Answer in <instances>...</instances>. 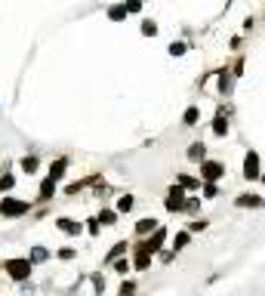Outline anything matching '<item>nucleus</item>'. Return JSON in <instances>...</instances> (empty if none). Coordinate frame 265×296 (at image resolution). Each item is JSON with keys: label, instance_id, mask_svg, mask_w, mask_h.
<instances>
[{"label": "nucleus", "instance_id": "1", "mask_svg": "<svg viewBox=\"0 0 265 296\" xmlns=\"http://www.w3.org/2000/svg\"><path fill=\"white\" fill-rule=\"evenodd\" d=\"M31 259L28 256H13V259H4V272L13 278V281H28V275H31Z\"/></svg>", "mask_w": 265, "mask_h": 296}, {"label": "nucleus", "instance_id": "2", "mask_svg": "<svg viewBox=\"0 0 265 296\" xmlns=\"http://www.w3.org/2000/svg\"><path fill=\"white\" fill-rule=\"evenodd\" d=\"M164 207H167L170 213H182V210H188V201H185V189H182V185H170V189H167Z\"/></svg>", "mask_w": 265, "mask_h": 296}, {"label": "nucleus", "instance_id": "3", "mask_svg": "<svg viewBox=\"0 0 265 296\" xmlns=\"http://www.w3.org/2000/svg\"><path fill=\"white\" fill-rule=\"evenodd\" d=\"M164 241H167V229H158L155 235H148V238H142L133 250H139V253H148V256H155L161 247H164Z\"/></svg>", "mask_w": 265, "mask_h": 296}, {"label": "nucleus", "instance_id": "4", "mask_svg": "<svg viewBox=\"0 0 265 296\" xmlns=\"http://www.w3.org/2000/svg\"><path fill=\"white\" fill-rule=\"evenodd\" d=\"M28 210H31V201H19V198H4L0 201V216H7V219L25 216Z\"/></svg>", "mask_w": 265, "mask_h": 296}, {"label": "nucleus", "instance_id": "5", "mask_svg": "<svg viewBox=\"0 0 265 296\" xmlns=\"http://www.w3.org/2000/svg\"><path fill=\"white\" fill-rule=\"evenodd\" d=\"M244 179H262V161H259V152H253V148H250V152L244 155Z\"/></svg>", "mask_w": 265, "mask_h": 296}, {"label": "nucleus", "instance_id": "6", "mask_svg": "<svg viewBox=\"0 0 265 296\" xmlns=\"http://www.w3.org/2000/svg\"><path fill=\"white\" fill-rule=\"evenodd\" d=\"M225 176V167L219 161H204L201 164V182H219Z\"/></svg>", "mask_w": 265, "mask_h": 296}, {"label": "nucleus", "instance_id": "7", "mask_svg": "<svg viewBox=\"0 0 265 296\" xmlns=\"http://www.w3.org/2000/svg\"><path fill=\"white\" fill-rule=\"evenodd\" d=\"M161 226H158V219H151V216H142L139 222H136V235L139 238H148V235H155Z\"/></svg>", "mask_w": 265, "mask_h": 296}, {"label": "nucleus", "instance_id": "8", "mask_svg": "<svg viewBox=\"0 0 265 296\" xmlns=\"http://www.w3.org/2000/svg\"><path fill=\"white\" fill-rule=\"evenodd\" d=\"M56 226H59V232H65V235H81V222L78 219H71V216H62V219H56Z\"/></svg>", "mask_w": 265, "mask_h": 296}, {"label": "nucleus", "instance_id": "9", "mask_svg": "<svg viewBox=\"0 0 265 296\" xmlns=\"http://www.w3.org/2000/svg\"><path fill=\"white\" fill-rule=\"evenodd\" d=\"M130 250H133V247H130L127 241H118L115 247L108 250V256H105V263H108V266H111V263H118V259H124V253H130Z\"/></svg>", "mask_w": 265, "mask_h": 296}, {"label": "nucleus", "instance_id": "10", "mask_svg": "<svg viewBox=\"0 0 265 296\" xmlns=\"http://www.w3.org/2000/svg\"><path fill=\"white\" fill-rule=\"evenodd\" d=\"M188 161L204 164V161H207V145H204V142H192V145H188Z\"/></svg>", "mask_w": 265, "mask_h": 296}, {"label": "nucleus", "instance_id": "11", "mask_svg": "<svg viewBox=\"0 0 265 296\" xmlns=\"http://www.w3.org/2000/svg\"><path fill=\"white\" fill-rule=\"evenodd\" d=\"M265 198L262 195H238L235 198V207H262Z\"/></svg>", "mask_w": 265, "mask_h": 296}, {"label": "nucleus", "instance_id": "12", "mask_svg": "<svg viewBox=\"0 0 265 296\" xmlns=\"http://www.w3.org/2000/svg\"><path fill=\"white\" fill-rule=\"evenodd\" d=\"M37 195H41V201H53V198H56V179L47 176V179L41 182V192H37Z\"/></svg>", "mask_w": 265, "mask_h": 296}, {"label": "nucleus", "instance_id": "13", "mask_svg": "<svg viewBox=\"0 0 265 296\" xmlns=\"http://www.w3.org/2000/svg\"><path fill=\"white\" fill-rule=\"evenodd\" d=\"M65 170H68V158H59V161H56V164H50V173H47V176H50V179H56V182H59V179H62V176H65Z\"/></svg>", "mask_w": 265, "mask_h": 296}, {"label": "nucleus", "instance_id": "14", "mask_svg": "<svg viewBox=\"0 0 265 296\" xmlns=\"http://www.w3.org/2000/svg\"><path fill=\"white\" fill-rule=\"evenodd\" d=\"M148 266H151V256H148V253L133 250V269H136V272H145Z\"/></svg>", "mask_w": 265, "mask_h": 296}, {"label": "nucleus", "instance_id": "15", "mask_svg": "<svg viewBox=\"0 0 265 296\" xmlns=\"http://www.w3.org/2000/svg\"><path fill=\"white\" fill-rule=\"evenodd\" d=\"M213 133H216V136H225V133H229V118H225L222 111L213 118Z\"/></svg>", "mask_w": 265, "mask_h": 296}, {"label": "nucleus", "instance_id": "16", "mask_svg": "<svg viewBox=\"0 0 265 296\" xmlns=\"http://www.w3.org/2000/svg\"><path fill=\"white\" fill-rule=\"evenodd\" d=\"M198 118H201V111H198V105H192V108H185L182 124H185V127H195V124H198Z\"/></svg>", "mask_w": 265, "mask_h": 296}, {"label": "nucleus", "instance_id": "17", "mask_svg": "<svg viewBox=\"0 0 265 296\" xmlns=\"http://www.w3.org/2000/svg\"><path fill=\"white\" fill-rule=\"evenodd\" d=\"M127 16H130V13H127L124 4H118V7H111V10H108V19H111V22H124Z\"/></svg>", "mask_w": 265, "mask_h": 296}, {"label": "nucleus", "instance_id": "18", "mask_svg": "<svg viewBox=\"0 0 265 296\" xmlns=\"http://www.w3.org/2000/svg\"><path fill=\"white\" fill-rule=\"evenodd\" d=\"M176 185H182L185 192L188 189H201V179H195V176H176Z\"/></svg>", "mask_w": 265, "mask_h": 296}, {"label": "nucleus", "instance_id": "19", "mask_svg": "<svg viewBox=\"0 0 265 296\" xmlns=\"http://www.w3.org/2000/svg\"><path fill=\"white\" fill-rule=\"evenodd\" d=\"M96 219L102 222V226H115V222H118V210H102Z\"/></svg>", "mask_w": 265, "mask_h": 296}, {"label": "nucleus", "instance_id": "20", "mask_svg": "<svg viewBox=\"0 0 265 296\" xmlns=\"http://www.w3.org/2000/svg\"><path fill=\"white\" fill-rule=\"evenodd\" d=\"M28 259H31V266H34V263H44V259H50V250H47V247H34Z\"/></svg>", "mask_w": 265, "mask_h": 296}, {"label": "nucleus", "instance_id": "21", "mask_svg": "<svg viewBox=\"0 0 265 296\" xmlns=\"http://www.w3.org/2000/svg\"><path fill=\"white\" fill-rule=\"evenodd\" d=\"M188 241H192V232H179V235L173 238V253L182 250V247H188Z\"/></svg>", "mask_w": 265, "mask_h": 296}, {"label": "nucleus", "instance_id": "22", "mask_svg": "<svg viewBox=\"0 0 265 296\" xmlns=\"http://www.w3.org/2000/svg\"><path fill=\"white\" fill-rule=\"evenodd\" d=\"M133 204H136V198H133V195L118 198V213H130V210H133Z\"/></svg>", "mask_w": 265, "mask_h": 296}, {"label": "nucleus", "instance_id": "23", "mask_svg": "<svg viewBox=\"0 0 265 296\" xmlns=\"http://www.w3.org/2000/svg\"><path fill=\"white\" fill-rule=\"evenodd\" d=\"M142 34H145V37H155V34H158V22H155V19H145V22H142Z\"/></svg>", "mask_w": 265, "mask_h": 296}, {"label": "nucleus", "instance_id": "24", "mask_svg": "<svg viewBox=\"0 0 265 296\" xmlns=\"http://www.w3.org/2000/svg\"><path fill=\"white\" fill-rule=\"evenodd\" d=\"M188 53V44L185 41H173L170 44V56H185Z\"/></svg>", "mask_w": 265, "mask_h": 296}, {"label": "nucleus", "instance_id": "25", "mask_svg": "<svg viewBox=\"0 0 265 296\" xmlns=\"http://www.w3.org/2000/svg\"><path fill=\"white\" fill-rule=\"evenodd\" d=\"M111 266H115V272H118V275L133 272V263H130V259H118V263H111Z\"/></svg>", "mask_w": 265, "mask_h": 296}, {"label": "nucleus", "instance_id": "26", "mask_svg": "<svg viewBox=\"0 0 265 296\" xmlns=\"http://www.w3.org/2000/svg\"><path fill=\"white\" fill-rule=\"evenodd\" d=\"M22 170H25V173H34V170H37V158H34V155L22 158Z\"/></svg>", "mask_w": 265, "mask_h": 296}, {"label": "nucleus", "instance_id": "27", "mask_svg": "<svg viewBox=\"0 0 265 296\" xmlns=\"http://www.w3.org/2000/svg\"><path fill=\"white\" fill-rule=\"evenodd\" d=\"M133 293H136V281H124L118 290V296H133Z\"/></svg>", "mask_w": 265, "mask_h": 296}, {"label": "nucleus", "instance_id": "28", "mask_svg": "<svg viewBox=\"0 0 265 296\" xmlns=\"http://www.w3.org/2000/svg\"><path fill=\"white\" fill-rule=\"evenodd\" d=\"M13 185H16V179H13L10 173H7V176H0V192H10Z\"/></svg>", "mask_w": 265, "mask_h": 296}, {"label": "nucleus", "instance_id": "29", "mask_svg": "<svg viewBox=\"0 0 265 296\" xmlns=\"http://www.w3.org/2000/svg\"><path fill=\"white\" fill-rule=\"evenodd\" d=\"M124 7H127V13H139L142 10V0H124Z\"/></svg>", "mask_w": 265, "mask_h": 296}, {"label": "nucleus", "instance_id": "30", "mask_svg": "<svg viewBox=\"0 0 265 296\" xmlns=\"http://www.w3.org/2000/svg\"><path fill=\"white\" fill-rule=\"evenodd\" d=\"M204 195H207V198H216V195H219L216 182H204Z\"/></svg>", "mask_w": 265, "mask_h": 296}, {"label": "nucleus", "instance_id": "31", "mask_svg": "<svg viewBox=\"0 0 265 296\" xmlns=\"http://www.w3.org/2000/svg\"><path fill=\"white\" fill-rule=\"evenodd\" d=\"M207 229V219H195L192 226H188V232H204Z\"/></svg>", "mask_w": 265, "mask_h": 296}, {"label": "nucleus", "instance_id": "32", "mask_svg": "<svg viewBox=\"0 0 265 296\" xmlns=\"http://www.w3.org/2000/svg\"><path fill=\"white\" fill-rule=\"evenodd\" d=\"M74 256H78V253H74L71 247H65V250H59V259H65V263H68V259H74Z\"/></svg>", "mask_w": 265, "mask_h": 296}, {"label": "nucleus", "instance_id": "33", "mask_svg": "<svg viewBox=\"0 0 265 296\" xmlns=\"http://www.w3.org/2000/svg\"><path fill=\"white\" fill-rule=\"evenodd\" d=\"M90 235H99V219H90V226H87Z\"/></svg>", "mask_w": 265, "mask_h": 296}, {"label": "nucleus", "instance_id": "34", "mask_svg": "<svg viewBox=\"0 0 265 296\" xmlns=\"http://www.w3.org/2000/svg\"><path fill=\"white\" fill-rule=\"evenodd\" d=\"M262 182H265V173H262Z\"/></svg>", "mask_w": 265, "mask_h": 296}, {"label": "nucleus", "instance_id": "35", "mask_svg": "<svg viewBox=\"0 0 265 296\" xmlns=\"http://www.w3.org/2000/svg\"><path fill=\"white\" fill-rule=\"evenodd\" d=\"M0 269H4V266H0Z\"/></svg>", "mask_w": 265, "mask_h": 296}, {"label": "nucleus", "instance_id": "36", "mask_svg": "<svg viewBox=\"0 0 265 296\" xmlns=\"http://www.w3.org/2000/svg\"><path fill=\"white\" fill-rule=\"evenodd\" d=\"M96 296H99V293H96Z\"/></svg>", "mask_w": 265, "mask_h": 296}]
</instances>
